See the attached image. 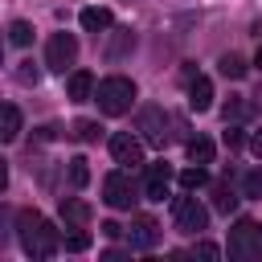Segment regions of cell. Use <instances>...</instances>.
<instances>
[{
  "instance_id": "obj_10",
  "label": "cell",
  "mask_w": 262,
  "mask_h": 262,
  "mask_svg": "<svg viewBox=\"0 0 262 262\" xmlns=\"http://www.w3.org/2000/svg\"><path fill=\"white\" fill-rule=\"evenodd\" d=\"M168 184H172L168 164H151V168H147V180H143V196H147V201H164V196H168Z\"/></svg>"
},
{
  "instance_id": "obj_17",
  "label": "cell",
  "mask_w": 262,
  "mask_h": 262,
  "mask_svg": "<svg viewBox=\"0 0 262 262\" xmlns=\"http://www.w3.org/2000/svg\"><path fill=\"white\" fill-rule=\"evenodd\" d=\"M188 160H192V164H213V139L192 135V139H188Z\"/></svg>"
},
{
  "instance_id": "obj_7",
  "label": "cell",
  "mask_w": 262,
  "mask_h": 262,
  "mask_svg": "<svg viewBox=\"0 0 262 262\" xmlns=\"http://www.w3.org/2000/svg\"><path fill=\"white\" fill-rule=\"evenodd\" d=\"M111 156H115V164L135 168V164H143V143L131 131H119V135H111Z\"/></svg>"
},
{
  "instance_id": "obj_2",
  "label": "cell",
  "mask_w": 262,
  "mask_h": 262,
  "mask_svg": "<svg viewBox=\"0 0 262 262\" xmlns=\"http://www.w3.org/2000/svg\"><path fill=\"white\" fill-rule=\"evenodd\" d=\"M94 98H98V111L102 115H127L131 111V102H135V82L131 78H102L98 82V90H94Z\"/></svg>"
},
{
  "instance_id": "obj_16",
  "label": "cell",
  "mask_w": 262,
  "mask_h": 262,
  "mask_svg": "<svg viewBox=\"0 0 262 262\" xmlns=\"http://www.w3.org/2000/svg\"><path fill=\"white\" fill-rule=\"evenodd\" d=\"M16 135H20V111H16L12 102H4V111H0V139L12 143Z\"/></svg>"
},
{
  "instance_id": "obj_18",
  "label": "cell",
  "mask_w": 262,
  "mask_h": 262,
  "mask_svg": "<svg viewBox=\"0 0 262 262\" xmlns=\"http://www.w3.org/2000/svg\"><path fill=\"white\" fill-rule=\"evenodd\" d=\"M205 180H209L205 164H196V168H184V172H180V188H184V192H196V188H201Z\"/></svg>"
},
{
  "instance_id": "obj_6",
  "label": "cell",
  "mask_w": 262,
  "mask_h": 262,
  "mask_svg": "<svg viewBox=\"0 0 262 262\" xmlns=\"http://www.w3.org/2000/svg\"><path fill=\"white\" fill-rule=\"evenodd\" d=\"M74 61H78V37L74 33H53L49 45H45V66L57 70V74H66Z\"/></svg>"
},
{
  "instance_id": "obj_8",
  "label": "cell",
  "mask_w": 262,
  "mask_h": 262,
  "mask_svg": "<svg viewBox=\"0 0 262 262\" xmlns=\"http://www.w3.org/2000/svg\"><path fill=\"white\" fill-rule=\"evenodd\" d=\"M168 115L160 111V106H143L139 111V131H143V139L147 143H156V147H164V139H168Z\"/></svg>"
},
{
  "instance_id": "obj_3",
  "label": "cell",
  "mask_w": 262,
  "mask_h": 262,
  "mask_svg": "<svg viewBox=\"0 0 262 262\" xmlns=\"http://www.w3.org/2000/svg\"><path fill=\"white\" fill-rule=\"evenodd\" d=\"M229 258H237V262H258L262 258V225L258 221H250V217L233 221V229H229Z\"/></svg>"
},
{
  "instance_id": "obj_28",
  "label": "cell",
  "mask_w": 262,
  "mask_h": 262,
  "mask_svg": "<svg viewBox=\"0 0 262 262\" xmlns=\"http://www.w3.org/2000/svg\"><path fill=\"white\" fill-rule=\"evenodd\" d=\"M225 147H242V131H237V127L225 131Z\"/></svg>"
},
{
  "instance_id": "obj_29",
  "label": "cell",
  "mask_w": 262,
  "mask_h": 262,
  "mask_svg": "<svg viewBox=\"0 0 262 262\" xmlns=\"http://www.w3.org/2000/svg\"><path fill=\"white\" fill-rule=\"evenodd\" d=\"M250 151L262 160V131H254V135H250Z\"/></svg>"
},
{
  "instance_id": "obj_14",
  "label": "cell",
  "mask_w": 262,
  "mask_h": 262,
  "mask_svg": "<svg viewBox=\"0 0 262 262\" xmlns=\"http://www.w3.org/2000/svg\"><path fill=\"white\" fill-rule=\"evenodd\" d=\"M188 106H192V111H209V106H213V82H209V78L196 74V78L188 82Z\"/></svg>"
},
{
  "instance_id": "obj_4",
  "label": "cell",
  "mask_w": 262,
  "mask_h": 262,
  "mask_svg": "<svg viewBox=\"0 0 262 262\" xmlns=\"http://www.w3.org/2000/svg\"><path fill=\"white\" fill-rule=\"evenodd\" d=\"M102 201L111 205V209H135V201H139V192H135V180L119 168V172H111L106 180H102Z\"/></svg>"
},
{
  "instance_id": "obj_5",
  "label": "cell",
  "mask_w": 262,
  "mask_h": 262,
  "mask_svg": "<svg viewBox=\"0 0 262 262\" xmlns=\"http://www.w3.org/2000/svg\"><path fill=\"white\" fill-rule=\"evenodd\" d=\"M172 217H176V229L180 233H201L209 225V209L196 196H176L172 201Z\"/></svg>"
},
{
  "instance_id": "obj_11",
  "label": "cell",
  "mask_w": 262,
  "mask_h": 262,
  "mask_svg": "<svg viewBox=\"0 0 262 262\" xmlns=\"http://www.w3.org/2000/svg\"><path fill=\"white\" fill-rule=\"evenodd\" d=\"M61 221L70 229H86L90 225V205L78 201V196H61Z\"/></svg>"
},
{
  "instance_id": "obj_1",
  "label": "cell",
  "mask_w": 262,
  "mask_h": 262,
  "mask_svg": "<svg viewBox=\"0 0 262 262\" xmlns=\"http://www.w3.org/2000/svg\"><path fill=\"white\" fill-rule=\"evenodd\" d=\"M16 237H20V250H25L29 258H37V262L53 258L57 246H61L57 229H53L37 209H20V213H16Z\"/></svg>"
},
{
  "instance_id": "obj_21",
  "label": "cell",
  "mask_w": 262,
  "mask_h": 262,
  "mask_svg": "<svg viewBox=\"0 0 262 262\" xmlns=\"http://www.w3.org/2000/svg\"><path fill=\"white\" fill-rule=\"evenodd\" d=\"M86 180H90V168H86L82 156H74V160H70V184H74V188H86Z\"/></svg>"
},
{
  "instance_id": "obj_25",
  "label": "cell",
  "mask_w": 262,
  "mask_h": 262,
  "mask_svg": "<svg viewBox=\"0 0 262 262\" xmlns=\"http://www.w3.org/2000/svg\"><path fill=\"white\" fill-rule=\"evenodd\" d=\"M217 209H221V213H233V209H237V196H233L225 184H217Z\"/></svg>"
},
{
  "instance_id": "obj_24",
  "label": "cell",
  "mask_w": 262,
  "mask_h": 262,
  "mask_svg": "<svg viewBox=\"0 0 262 262\" xmlns=\"http://www.w3.org/2000/svg\"><path fill=\"white\" fill-rule=\"evenodd\" d=\"M61 246H66L70 254H82V250H90V233H82V229H74V233H70V237L61 242Z\"/></svg>"
},
{
  "instance_id": "obj_23",
  "label": "cell",
  "mask_w": 262,
  "mask_h": 262,
  "mask_svg": "<svg viewBox=\"0 0 262 262\" xmlns=\"http://www.w3.org/2000/svg\"><path fill=\"white\" fill-rule=\"evenodd\" d=\"M221 74H225V78H246V61H242L237 53H225V57H221Z\"/></svg>"
},
{
  "instance_id": "obj_12",
  "label": "cell",
  "mask_w": 262,
  "mask_h": 262,
  "mask_svg": "<svg viewBox=\"0 0 262 262\" xmlns=\"http://www.w3.org/2000/svg\"><path fill=\"white\" fill-rule=\"evenodd\" d=\"M131 49H135V33H131V29H111V41H106V61H123Z\"/></svg>"
},
{
  "instance_id": "obj_26",
  "label": "cell",
  "mask_w": 262,
  "mask_h": 262,
  "mask_svg": "<svg viewBox=\"0 0 262 262\" xmlns=\"http://www.w3.org/2000/svg\"><path fill=\"white\" fill-rule=\"evenodd\" d=\"M37 78H41V74L33 70V61H20V70H16V82H20V86H37Z\"/></svg>"
},
{
  "instance_id": "obj_27",
  "label": "cell",
  "mask_w": 262,
  "mask_h": 262,
  "mask_svg": "<svg viewBox=\"0 0 262 262\" xmlns=\"http://www.w3.org/2000/svg\"><path fill=\"white\" fill-rule=\"evenodd\" d=\"M192 254H201V258H221V250H217L213 242H196V246H192Z\"/></svg>"
},
{
  "instance_id": "obj_13",
  "label": "cell",
  "mask_w": 262,
  "mask_h": 262,
  "mask_svg": "<svg viewBox=\"0 0 262 262\" xmlns=\"http://www.w3.org/2000/svg\"><path fill=\"white\" fill-rule=\"evenodd\" d=\"M78 20H82V29H86V33H106V29H115L111 8H98V4H94V8H82V16H78Z\"/></svg>"
},
{
  "instance_id": "obj_30",
  "label": "cell",
  "mask_w": 262,
  "mask_h": 262,
  "mask_svg": "<svg viewBox=\"0 0 262 262\" xmlns=\"http://www.w3.org/2000/svg\"><path fill=\"white\" fill-rule=\"evenodd\" d=\"M102 233H106V237H119V233H123V225H115V221H106V225H102Z\"/></svg>"
},
{
  "instance_id": "obj_31",
  "label": "cell",
  "mask_w": 262,
  "mask_h": 262,
  "mask_svg": "<svg viewBox=\"0 0 262 262\" xmlns=\"http://www.w3.org/2000/svg\"><path fill=\"white\" fill-rule=\"evenodd\" d=\"M254 66H258V70H262V45H258V57H254Z\"/></svg>"
},
{
  "instance_id": "obj_15",
  "label": "cell",
  "mask_w": 262,
  "mask_h": 262,
  "mask_svg": "<svg viewBox=\"0 0 262 262\" xmlns=\"http://www.w3.org/2000/svg\"><path fill=\"white\" fill-rule=\"evenodd\" d=\"M66 90H70L74 102H86V98L94 94V74H90V70H74L70 82H66Z\"/></svg>"
},
{
  "instance_id": "obj_22",
  "label": "cell",
  "mask_w": 262,
  "mask_h": 262,
  "mask_svg": "<svg viewBox=\"0 0 262 262\" xmlns=\"http://www.w3.org/2000/svg\"><path fill=\"white\" fill-rule=\"evenodd\" d=\"M242 196H262V168H250L242 176Z\"/></svg>"
},
{
  "instance_id": "obj_9",
  "label": "cell",
  "mask_w": 262,
  "mask_h": 262,
  "mask_svg": "<svg viewBox=\"0 0 262 262\" xmlns=\"http://www.w3.org/2000/svg\"><path fill=\"white\" fill-rule=\"evenodd\" d=\"M127 242H131V250H151L160 242V225L151 217H135L131 229H127Z\"/></svg>"
},
{
  "instance_id": "obj_19",
  "label": "cell",
  "mask_w": 262,
  "mask_h": 262,
  "mask_svg": "<svg viewBox=\"0 0 262 262\" xmlns=\"http://www.w3.org/2000/svg\"><path fill=\"white\" fill-rule=\"evenodd\" d=\"M98 131H102V127H98L94 119H78V123L70 127V135H74V139H82V143H94V139H98Z\"/></svg>"
},
{
  "instance_id": "obj_20",
  "label": "cell",
  "mask_w": 262,
  "mask_h": 262,
  "mask_svg": "<svg viewBox=\"0 0 262 262\" xmlns=\"http://www.w3.org/2000/svg\"><path fill=\"white\" fill-rule=\"evenodd\" d=\"M8 41H12V45H29V41H33V25H29V20H12V25H8Z\"/></svg>"
}]
</instances>
